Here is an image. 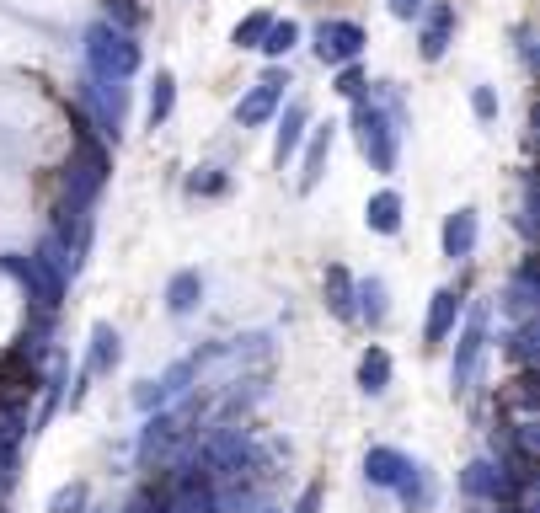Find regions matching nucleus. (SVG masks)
Masks as SVG:
<instances>
[{"mask_svg": "<svg viewBox=\"0 0 540 513\" xmlns=\"http://www.w3.org/2000/svg\"><path fill=\"white\" fill-rule=\"evenodd\" d=\"M86 65H91L97 81H129V75L140 70V43H134L129 27H118V22H91Z\"/></svg>", "mask_w": 540, "mask_h": 513, "instance_id": "nucleus-1", "label": "nucleus"}, {"mask_svg": "<svg viewBox=\"0 0 540 513\" xmlns=\"http://www.w3.org/2000/svg\"><path fill=\"white\" fill-rule=\"evenodd\" d=\"M353 139H359V155L375 171H396V150H401V129L391 123V113H385L380 102H364L353 97V118H348Z\"/></svg>", "mask_w": 540, "mask_h": 513, "instance_id": "nucleus-2", "label": "nucleus"}, {"mask_svg": "<svg viewBox=\"0 0 540 513\" xmlns=\"http://www.w3.org/2000/svg\"><path fill=\"white\" fill-rule=\"evenodd\" d=\"M150 423H145V433H140V460H166L177 444H188V433H193V407H161V412H145Z\"/></svg>", "mask_w": 540, "mask_h": 513, "instance_id": "nucleus-3", "label": "nucleus"}, {"mask_svg": "<svg viewBox=\"0 0 540 513\" xmlns=\"http://www.w3.org/2000/svg\"><path fill=\"white\" fill-rule=\"evenodd\" d=\"M6 273H17V278H22L27 300L38 305V316H54L59 300H65V278H59L38 252H33V257H6Z\"/></svg>", "mask_w": 540, "mask_h": 513, "instance_id": "nucleus-4", "label": "nucleus"}, {"mask_svg": "<svg viewBox=\"0 0 540 513\" xmlns=\"http://www.w3.org/2000/svg\"><path fill=\"white\" fill-rule=\"evenodd\" d=\"M193 380H198V353L193 359H177L166 375H156V380H145L140 391H134V407L140 412H161V407H172V401H182L193 391Z\"/></svg>", "mask_w": 540, "mask_h": 513, "instance_id": "nucleus-5", "label": "nucleus"}, {"mask_svg": "<svg viewBox=\"0 0 540 513\" xmlns=\"http://www.w3.org/2000/svg\"><path fill=\"white\" fill-rule=\"evenodd\" d=\"M482 353H487V305H476L466 332H460V342H455V364H450V385H455V391H466V385L476 380Z\"/></svg>", "mask_w": 540, "mask_h": 513, "instance_id": "nucleus-6", "label": "nucleus"}, {"mask_svg": "<svg viewBox=\"0 0 540 513\" xmlns=\"http://www.w3.org/2000/svg\"><path fill=\"white\" fill-rule=\"evenodd\" d=\"M364 54V27L348 17H332L316 27V59L321 65H348V59Z\"/></svg>", "mask_w": 540, "mask_h": 513, "instance_id": "nucleus-7", "label": "nucleus"}, {"mask_svg": "<svg viewBox=\"0 0 540 513\" xmlns=\"http://www.w3.org/2000/svg\"><path fill=\"white\" fill-rule=\"evenodd\" d=\"M284 86H289V81H284L279 70H268V75H262V81H257V86L236 102V123H241V129H257V123H268L273 113H279Z\"/></svg>", "mask_w": 540, "mask_h": 513, "instance_id": "nucleus-8", "label": "nucleus"}, {"mask_svg": "<svg viewBox=\"0 0 540 513\" xmlns=\"http://www.w3.org/2000/svg\"><path fill=\"white\" fill-rule=\"evenodd\" d=\"M391 487L401 492V503H407V513H428V508H434V497H439V487H434V471H428L423 460H407V465H401V476L391 481Z\"/></svg>", "mask_w": 540, "mask_h": 513, "instance_id": "nucleus-9", "label": "nucleus"}, {"mask_svg": "<svg viewBox=\"0 0 540 513\" xmlns=\"http://www.w3.org/2000/svg\"><path fill=\"white\" fill-rule=\"evenodd\" d=\"M332 139H337V123H321V129H311V145H305V166H300V193H316V182L327 177Z\"/></svg>", "mask_w": 540, "mask_h": 513, "instance_id": "nucleus-10", "label": "nucleus"}, {"mask_svg": "<svg viewBox=\"0 0 540 513\" xmlns=\"http://www.w3.org/2000/svg\"><path fill=\"white\" fill-rule=\"evenodd\" d=\"M450 33H455V6H450V0H439V6L428 11V22H423V38H418V49H423L428 65L444 59V49H450Z\"/></svg>", "mask_w": 540, "mask_h": 513, "instance_id": "nucleus-11", "label": "nucleus"}, {"mask_svg": "<svg viewBox=\"0 0 540 513\" xmlns=\"http://www.w3.org/2000/svg\"><path fill=\"white\" fill-rule=\"evenodd\" d=\"M198 305H204V273L182 268V273L166 278V310H172V316H193Z\"/></svg>", "mask_w": 540, "mask_h": 513, "instance_id": "nucleus-12", "label": "nucleus"}, {"mask_svg": "<svg viewBox=\"0 0 540 513\" xmlns=\"http://www.w3.org/2000/svg\"><path fill=\"white\" fill-rule=\"evenodd\" d=\"M439 246H444L450 262L471 257L476 252V209H455L450 220H444V230H439Z\"/></svg>", "mask_w": 540, "mask_h": 513, "instance_id": "nucleus-13", "label": "nucleus"}, {"mask_svg": "<svg viewBox=\"0 0 540 513\" xmlns=\"http://www.w3.org/2000/svg\"><path fill=\"white\" fill-rule=\"evenodd\" d=\"M118 359H123V342H118V332L107 321H97L91 326V353H86V380L91 375H113L118 369Z\"/></svg>", "mask_w": 540, "mask_h": 513, "instance_id": "nucleus-14", "label": "nucleus"}, {"mask_svg": "<svg viewBox=\"0 0 540 513\" xmlns=\"http://www.w3.org/2000/svg\"><path fill=\"white\" fill-rule=\"evenodd\" d=\"M460 310H466V300H460L455 289H434V305H428V321H423V337L428 342H444L455 332V321H460Z\"/></svg>", "mask_w": 540, "mask_h": 513, "instance_id": "nucleus-15", "label": "nucleus"}, {"mask_svg": "<svg viewBox=\"0 0 540 513\" xmlns=\"http://www.w3.org/2000/svg\"><path fill=\"white\" fill-rule=\"evenodd\" d=\"M305 129H311V107H305V102H289V107H284V123H279V139H273V161L284 166L289 155L300 150Z\"/></svg>", "mask_w": 540, "mask_h": 513, "instance_id": "nucleus-16", "label": "nucleus"}, {"mask_svg": "<svg viewBox=\"0 0 540 513\" xmlns=\"http://www.w3.org/2000/svg\"><path fill=\"white\" fill-rule=\"evenodd\" d=\"M364 225L375 230V236H396V230H401V193L385 188V193L369 198V204H364Z\"/></svg>", "mask_w": 540, "mask_h": 513, "instance_id": "nucleus-17", "label": "nucleus"}, {"mask_svg": "<svg viewBox=\"0 0 540 513\" xmlns=\"http://www.w3.org/2000/svg\"><path fill=\"white\" fill-rule=\"evenodd\" d=\"M321 294H327V310H332L337 321H353V278H348L343 262H332V268H327V278H321Z\"/></svg>", "mask_w": 540, "mask_h": 513, "instance_id": "nucleus-18", "label": "nucleus"}, {"mask_svg": "<svg viewBox=\"0 0 540 513\" xmlns=\"http://www.w3.org/2000/svg\"><path fill=\"white\" fill-rule=\"evenodd\" d=\"M401 465H407V455H401V449L375 444V449L364 455V481H369V487H391V481L401 476Z\"/></svg>", "mask_w": 540, "mask_h": 513, "instance_id": "nucleus-19", "label": "nucleus"}, {"mask_svg": "<svg viewBox=\"0 0 540 513\" xmlns=\"http://www.w3.org/2000/svg\"><path fill=\"white\" fill-rule=\"evenodd\" d=\"M172 107H177V75L172 70H156V81H150V102H145L150 129H161V123L172 118Z\"/></svg>", "mask_w": 540, "mask_h": 513, "instance_id": "nucleus-20", "label": "nucleus"}, {"mask_svg": "<svg viewBox=\"0 0 540 513\" xmlns=\"http://www.w3.org/2000/svg\"><path fill=\"white\" fill-rule=\"evenodd\" d=\"M385 385H391V353H385V348H364V359H359V391L364 396H380Z\"/></svg>", "mask_w": 540, "mask_h": 513, "instance_id": "nucleus-21", "label": "nucleus"}, {"mask_svg": "<svg viewBox=\"0 0 540 513\" xmlns=\"http://www.w3.org/2000/svg\"><path fill=\"white\" fill-rule=\"evenodd\" d=\"M353 316H364L369 326L385 321V284H380V278H364V284H353Z\"/></svg>", "mask_w": 540, "mask_h": 513, "instance_id": "nucleus-22", "label": "nucleus"}, {"mask_svg": "<svg viewBox=\"0 0 540 513\" xmlns=\"http://www.w3.org/2000/svg\"><path fill=\"white\" fill-rule=\"evenodd\" d=\"M295 43H300V27L289 22V17H284V22L273 17V22H268V33H262V43H257V49L268 54V59H284L289 49H295Z\"/></svg>", "mask_w": 540, "mask_h": 513, "instance_id": "nucleus-23", "label": "nucleus"}, {"mask_svg": "<svg viewBox=\"0 0 540 513\" xmlns=\"http://www.w3.org/2000/svg\"><path fill=\"white\" fill-rule=\"evenodd\" d=\"M530 310H535V278H530V268H519L514 284H508V316L530 321Z\"/></svg>", "mask_w": 540, "mask_h": 513, "instance_id": "nucleus-24", "label": "nucleus"}, {"mask_svg": "<svg viewBox=\"0 0 540 513\" xmlns=\"http://www.w3.org/2000/svg\"><path fill=\"white\" fill-rule=\"evenodd\" d=\"M268 22H273V11H252V17H241L236 33H230V43H236V49H257L262 33H268Z\"/></svg>", "mask_w": 540, "mask_h": 513, "instance_id": "nucleus-25", "label": "nucleus"}, {"mask_svg": "<svg viewBox=\"0 0 540 513\" xmlns=\"http://www.w3.org/2000/svg\"><path fill=\"white\" fill-rule=\"evenodd\" d=\"M86 497H91L86 481H70V487H59V492L49 497V513H81V508H86Z\"/></svg>", "mask_w": 540, "mask_h": 513, "instance_id": "nucleus-26", "label": "nucleus"}, {"mask_svg": "<svg viewBox=\"0 0 540 513\" xmlns=\"http://www.w3.org/2000/svg\"><path fill=\"white\" fill-rule=\"evenodd\" d=\"M188 193H204V198L225 193V177H220V166H204V171H193V177H188Z\"/></svg>", "mask_w": 540, "mask_h": 513, "instance_id": "nucleus-27", "label": "nucleus"}, {"mask_svg": "<svg viewBox=\"0 0 540 513\" xmlns=\"http://www.w3.org/2000/svg\"><path fill=\"white\" fill-rule=\"evenodd\" d=\"M471 113L482 123H492V118H498V91H492V86H471Z\"/></svg>", "mask_w": 540, "mask_h": 513, "instance_id": "nucleus-28", "label": "nucleus"}, {"mask_svg": "<svg viewBox=\"0 0 540 513\" xmlns=\"http://www.w3.org/2000/svg\"><path fill=\"white\" fill-rule=\"evenodd\" d=\"M321 503H327V487H321V481H311V487L295 497V508H289V513H321Z\"/></svg>", "mask_w": 540, "mask_h": 513, "instance_id": "nucleus-29", "label": "nucleus"}, {"mask_svg": "<svg viewBox=\"0 0 540 513\" xmlns=\"http://www.w3.org/2000/svg\"><path fill=\"white\" fill-rule=\"evenodd\" d=\"M337 91H343V97H364V70L353 65V59L343 65V75H337Z\"/></svg>", "mask_w": 540, "mask_h": 513, "instance_id": "nucleus-30", "label": "nucleus"}]
</instances>
